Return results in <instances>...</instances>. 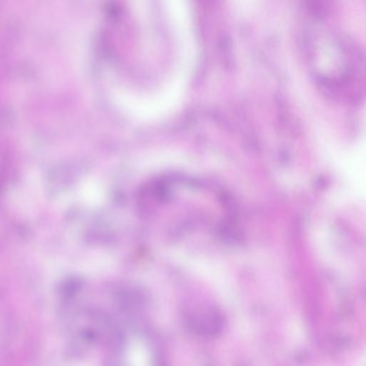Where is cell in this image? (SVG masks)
I'll list each match as a JSON object with an SVG mask.
<instances>
[{
    "instance_id": "2",
    "label": "cell",
    "mask_w": 366,
    "mask_h": 366,
    "mask_svg": "<svg viewBox=\"0 0 366 366\" xmlns=\"http://www.w3.org/2000/svg\"><path fill=\"white\" fill-rule=\"evenodd\" d=\"M329 4V0H309L310 8L317 16H322L325 14Z\"/></svg>"
},
{
    "instance_id": "1",
    "label": "cell",
    "mask_w": 366,
    "mask_h": 366,
    "mask_svg": "<svg viewBox=\"0 0 366 366\" xmlns=\"http://www.w3.org/2000/svg\"><path fill=\"white\" fill-rule=\"evenodd\" d=\"M219 48L222 57L226 60L227 63L233 62V45L231 40L226 36H224L220 40Z\"/></svg>"
}]
</instances>
